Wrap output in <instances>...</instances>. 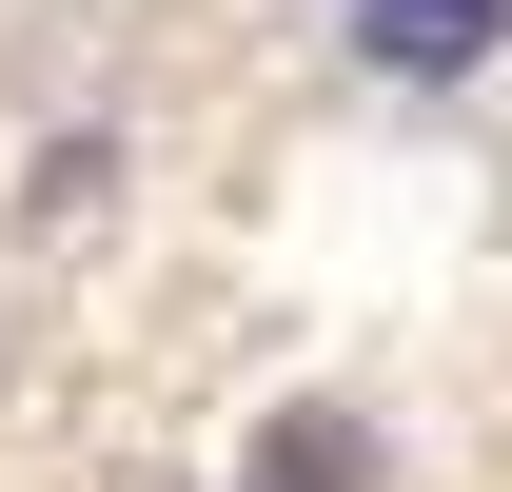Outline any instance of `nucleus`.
<instances>
[{
  "label": "nucleus",
  "mask_w": 512,
  "mask_h": 492,
  "mask_svg": "<svg viewBox=\"0 0 512 492\" xmlns=\"http://www.w3.org/2000/svg\"><path fill=\"white\" fill-rule=\"evenodd\" d=\"M335 40L394 99H453V79H512V0H335Z\"/></svg>",
  "instance_id": "1"
}]
</instances>
